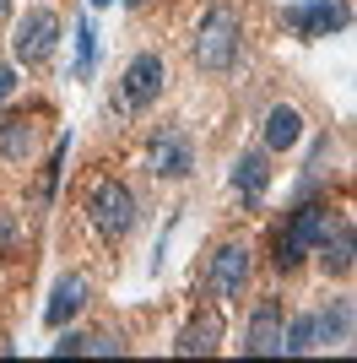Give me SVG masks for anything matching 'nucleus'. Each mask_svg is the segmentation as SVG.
<instances>
[{"mask_svg": "<svg viewBox=\"0 0 357 363\" xmlns=\"http://www.w3.org/2000/svg\"><path fill=\"white\" fill-rule=\"evenodd\" d=\"M65 352H81V336H60V342H55V358H65Z\"/></svg>", "mask_w": 357, "mask_h": 363, "instance_id": "22", "label": "nucleus"}, {"mask_svg": "<svg viewBox=\"0 0 357 363\" xmlns=\"http://www.w3.org/2000/svg\"><path fill=\"white\" fill-rule=\"evenodd\" d=\"M65 152H71V141H55V152H49V163H44V184H38V201L55 196V184H60V163H65Z\"/></svg>", "mask_w": 357, "mask_h": 363, "instance_id": "19", "label": "nucleus"}, {"mask_svg": "<svg viewBox=\"0 0 357 363\" xmlns=\"http://www.w3.org/2000/svg\"><path fill=\"white\" fill-rule=\"evenodd\" d=\"M222 315H217V309H200V315L190 320V325H184V331H178V342H174V352L178 358H211V352L222 347Z\"/></svg>", "mask_w": 357, "mask_h": 363, "instance_id": "9", "label": "nucleus"}, {"mask_svg": "<svg viewBox=\"0 0 357 363\" xmlns=\"http://www.w3.org/2000/svg\"><path fill=\"white\" fill-rule=\"evenodd\" d=\"M11 92H16V71H11V65H0V104H6Z\"/></svg>", "mask_w": 357, "mask_h": 363, "instance_id": "21", "label": "nucleus"}, {"mask_svg": "<svg viewBox=\"0 0 357 363\" xmlns=\"http://www.w3.org/2000/svg\"><path fill=\"white\" fill-rule=\"evenodd\" d=\"M227 179H233L238 196L260 201V196L271 190V163H266V152H244V157L233 163V174H227Z\"/></svg>", "mask_w": 357, "mask_h": 363, "instance_id": "12", "label": "nucleus"}, {"mask_svg": "<svg viewBox=\"0 0 357 363\" xmlns=\"http://www.w3.org/2000/svg\"><path fill=\"white\" fill-rule=\"evenodd\" d=\"M244 352L249 358H276L282 352V303L260 298L249 315V331H244Z\"/></svg>", "mask_w": 357, "mask_h": 363, "instance_id": "7", "label": "nucleus"}, {"mask_svg": "<svg viewBox=\"0 0 357 363\" xmlns=\"http://www.w3.org/2000/svg\"><path fill=\"white\" fill-rule=\"evenodd\" d=\"M330 228H336V212H330L325 201L298 206V212H293V228L276 239V266H282V272H293V266L309 255V250H319V244L330 239Z\"/></svg>", "mask_w": 357, "mask_h": 363, "instance_id": "2", "label": "nucleus"}, {"mask_svg": "<svg viewBox=\"0 0 357 363\" xmlns=\"http://www.w3.org/2000/svg\"><path fill=\"white\" fill-rule=\"evenodd\" d=\"M6 6H11V0H0V11H6Z\"/></svg>", "mask_w": 357, "mask_h": 363, "instance_id": "25", "label": "nucleus"}, {"mask_svg": "<svg viewBox=\"0 0 357 363\" xmlns=\"http://www.w3.org/2000/svg\"><path fill=\"white\" fill-rule=\"evenodd\" d=\"M287 28L298 38H330V33L346 28V6L341 0H303V6H287Z\"/></svg>", "mask_w": 357, "mask_h": 363, "instance_id": "6", "label": "nucleus"}, {"mask_svg": "<svg viewBox=\"0 0 357 363\" xmlns=\"http://www.w3.org/2000/svg\"><path fill=\"white\" fill-rule=\"evenodd\" d=\"M81 303H87V282L81 277H60L55 282V293H49V303H44V325H65V320H76L81 315Z\"/></svg>", "mask_w": 357, "mask_h": 363, "instance_id": "11", "label": "nucleus"}, {"mask_svg": "<svg viewBox=\"0 0 357 363\" xmlns=\"http://www.w3.org/2000/svg\"><path fill=\"white\" fill-rule=\"evenodd\" d=\"M92 6H114V0H92Z\"/></svg>", "mask_w": 357, "mask_h": 363, "instance_id": "23", "label": "nucleus"}, {"mask_svg": "<svg viewBox=\"0 0 357 363\" xmlns=\"http://www.w3.org/2000/svg\"><path fill=\"white\" fill-rule=\"evenodd\" d=\"M249 250L244 244H222L217 255H211V288L222 293V298H238L244 293V282H249Z\"/></svg>", "mask_w": 357, "mask_h": 363, "instance_id": "10", "label": "nucleus"}, {"mask_svg": "<svg viewBox=\"0 0 357 363\" xmlns=\"http://www.w3.org/2000/svg\"><path fill=\"white\" fill-rule=\"evenodd\" d=\"M238 49H244V22H238V11L233 6H211V11L200 16V28H195V44H190L195 65L211 71V76H222V71L238 65Z\"/></svg>", "mask_w": 357, "mask_h": 363, "instance_id": "1", "label": "nucleus"}, {"mask_svg": "<svg viewBox=\"0 0 357 363\" xmlns=\"http://www.w3.org/2000/svg\"><path fill=\"white\" fill-rule=\"evenodd\" d=\"M163 82H168V71H163V55H135L130 65H125V76H119V108H152L157 104V92H163Z\"/></svg>", "mask_w": 357, "mask_h": 363, "instance_id": "5", "label": "nucleus"}, {"mask_svg": "<svg viewBox=\"0 0 357 363\" xmlns=\"http://www.w3.org/2000/svg\"><path fill=\"white\" fill-rule=\"evenodd\" d=\"M352 336V298H336L325 315H314V342H346Z\"/></svg>", "mask_w": 357, "mask_h": 363, "instance_id": "15", "label": "nucleus"}, {"mask_svg": "<svg viewBox=\"0 0 357 363\" xmlns=\"http://www.w3.org/2000/svg\"><path fill=\"white\" fill-rule=\"evenodd\" d=\"M319 250H325V272H352V250H357V239H352V223H336L330 228V239L319 244Z\"/></svg>", "mask_w": 357, "mask_h": 363, "instance_id": "16", "label": "nucleus"}, {"mask_svg": "<svg viewBox=\"0 0 357 363\" xmlns=\"http://www.w3.org/2000/svg\"><path fill=\"white\" fill-rule=\"evenodd\" d=\"M87 217H92V228H98L108 244L125 239V233L135 228V196H130V184L98 179V184H92V196H87Z\"/></svg>", "mask_w": 357, "mask_h": 363, "instance_id": "3", "label": "nucleus"}, {"mask_svg": "<svg viewBox=\"0 0 357 363\" xmlns=\"http://www.w3.org/2000/svg\"><path fill=\"white\" fill-rule=\"evenodd\" d=\"M314 347V315H298V320H282V352H309Z\"/></svg>", "mask_w": 357, "mask_h": 363, "instance_id": "17", "label": "nucleus"}, {"mask_svg": "<svg viewBox=\"0 0 357 363\" xmlns=\"http://www.w3.org/2000/svg\"><path fill=\"white\" fill-rule=\"evenodd\" d=\"M125 6H147V0H125Z\"/></svg>", "mask_w": 357, "mask_h": 363, "instance_id": "24", "label": "nucleus"}, {"mask_svg": "<svg viewBox=\"0 0 357 363\" xmlns=\"http://www.w3.org/2000/svg\"><path fill=\"white\" fill-rule=\"evenodd\" d=\"M28 152H33V125L22 114H6L0 120V157L6 163H28Z\"/></svg>", "mask_w": 357, "mask_h": 363, "instance_id": "14", "label": "nucleus"}, {"mask_svg": "<svg viewBox=\"0 0 357 363\" xmlns=\"http://www.w3.org/2000/svg\"><path fill=\"white\" fill-rule=\"evenodd\" d=\"M298 141H303V114H298L293 104H276L266 114V147L287 152V147H298Z\"/></svg>", "mask_w": 357, "mask_h": 363, "instance_id": "13", "label": "nucleus"}, {"mask_svg": "<svg viewBox=\"0 0 357 363\" xmlns=\"http://www.w3.org/2000/svg\"><path fill=\"white\" fill-rule=\"evenodd\" d=\"M16 244V223H11V212H0V250H11Z\"/></svg>", "mask_w": 357, "mask_h": 363, "instance_id": "20", "label": "nucleus"}, {"mask_svg": "<svg viewBox=\"0 0 357 363\" xmlns=\"http://www.w3.org/2000/svg\"><path fill=\"white\" fill-rule=\"evenodd\" d=\"M55 44H60V16L49 11V6H33L11 33V55H16V65H28V71L44 65L49 55H55Z\"/></svg>", "mask_w": 357, "mask_h": 363, "instance_id": "4", "label": "nucleus"}, {"mask_svg": "<svg viewBox=\"0 0 357 363\" xmlns=\"http://www.w3.org/2000/svg\"><path fill=\"white\" fill-rule=\"evenodd\" d=\"M92 65H98V33H92V22H81L76 28V76H92Z\"/></svg>", "mask_w": 357, "mask_h": 363, "instance_id": "18", "label": "nucleus"}, {"mask_svg": "<svg viewBox=\"0 0 357 363\" xmlns=\"http://www.w3.org/2000/svg\"><path fill=\"white\" fill-rule=\"evenodd\" d=\"M190 168H195V147H190L184 130L168 125V130L152 136V174H157V179H184Z\"/></svg>", "mask_w": 357, "mask_h": 363, "instance_id": "8", "label": "nucleus"}]
</instances>
